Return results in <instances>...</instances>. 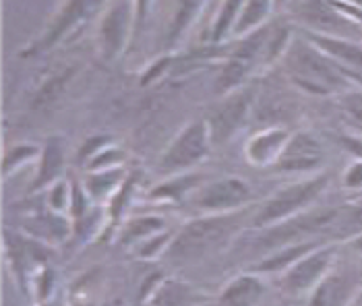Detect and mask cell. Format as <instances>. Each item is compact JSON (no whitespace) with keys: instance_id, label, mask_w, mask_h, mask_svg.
Masks as SVG:
<instances>
[{"instance_id":"obj_12","label":"cell","mask_w":362,"mask_h":306,"mask_svg":"<svg viewBox=\"0 0 362 306\" xmlns=\"http://www.w3.org/2000/svg\"><path fill=\"white\" fill-rule=\"evenodd\" d=\"M267 292V283L265 276L247 271L240 273L236 278H232L218 296V305L220 306H255L259 305V300L265 296Z\"/></svg>"},{"instance_id":"obj_8","label":"cell","mask_w":362,"mask_h":306,"mask_svg":"<svg viewBox=\"0 0 362 306\" xmlns=\"http://www.w3.org/2000/svg\"><path fill=\"white\" fill-rule=\"evenodd\" d=\"M362 290V278L352 271L332 269L307 296V306H350Z\"/></svg>"},{"instance_id":"obj_25","label":"cell","mask_w":362,"mask_h":306,"mask_svg":"<svg viewBox=\"0 0 362 306\" xmlns=\"http://www.w3.org/2000/svg\"><path fill=\"white\" fill-rule=\"evenodd\" d=\"M341 112L346 122L352 126L356 135H362V89H348L341 93Z\"/></svg>"},{"instance_id":"obj_2","label":"cell","mask_w":362,"mask_h":306,"mask_svg":"<svg viewBox=\"0 0 362 306\" xmlns=\"http://www.w3.org/2000/svg\"><path fill=\"white\" fill-rule=\"evenodd\" d=\"M286 71L294 83L310 93H344L350 85V73L321 52L310 40H296L288 48Z\"/></svg>"},{"instance_id":"obj_21","label":"cell","mask_w":362,"mask_h":306,"mask_svg":"<svg viewBox=\"0 0 362 306\" xmlns=\"http://www.w3.org/2000/svg\"><path fill=\"white\" fill-rule=\"evenodd\" d=\"M62 167H64V145H62L60 139L52 137V139H48L46 147H44L42 166L37 170L33 191L46 189V187L58 182V176L62 174Z\"/></svg>"},{"instance_id":"obj_13","label":"cell","mask_w":362,"mask_h":306,"mask_svg":"<svg viewBox=\"0 0 362 306\" xmlns=\"http://www.w3.org/2000/svg\"><path fill=\"white\" fill-rule=\"evenodd\" d=\"M104 0H69L62 8V13L58 15L54 25L50 31L44 35V40L37 44V48H50L56 42H60L71 29H75L79 23H83L85 19H89L102 4Z\"/></svg>"},{"instance_id":"obj_6","label":"cell","mask_w":362,"mask_h":306,"mask_svg":"<svg viewBox=\"0 0 362 306\" xmlns=\"http://www.w3.org/2000/svg\"><path fill=\"white\" fill-rule=\"evenodd\" d=\"M298 17L308 28L315 29L313 33L346 40H356L362 35L361 21L348 15L337 0H307L300 6Z\"/></svg>"},{"instance_id":"obj_11","label":"cell","mask_w":362,"mask_h":306,"mask_svg":"<svg viewBox=\"0 0 362 306\" xmlns=\"http://www.w3.org/2000/svg\"><path fill=\"white\" fill-rule=\"evenodd\" d=\"M323 242L319 240H296V242H288L281 245L278 249L269 251L263 259H259L257 263H252L249 271L261 273V276H281L284 271H288L296 261H300L305 254L315 251L317 247H321Z\"/></svg>"},{"instance_id":"obj_19","label":"cell","mask_w":362,"mask_h":306,"mask_svg":"<svg viewBox=\"0 0 362 306\" xmlns=\"http://www.w3.org/2000/svg\"><path fill=\"white\" fill-rule=\"evenodd\" d=\"M127 172L124 167H110V170H98V172H89L85 176V193L93 201H104L108 196H114L120 187L124 184Z\"/></svg>"},{"instance_id":"obj_17","label":"cell","mask_w":362,"mask_h":306,"mask_svg":"<svg viewBox=\"0 0 362 306\" xmlns=\"http://www.w3.org/2000/svg\"><path fill=\"white\" fill-rule=\"evenodd\" d=\"M127 28H129V4L127 0H120L102 25V46L106 58H114L122 50L127 40Z\"/></svg>"},{"instance_id":"obj_15","label":"cell","mask_w":362,"mask_h":306,"mask_svg":"<svg viewBox=\"0 0 362 306\" xmlns=\"http://www.w3.org/2000/svg\"><path fill=\"white\" fill-rule=\"evenodd\" d=\"M308 40L334 62H337L341 69H346L350 75L362 73V46L356 40H346V37H332V35H321V33H310Z\"/></svg>"},{"instance_id":"obj_27","label":"cell","mask_w":362,"mask_h":306,"mask_svg":"<svg viewBox=\"0 0 362 306\" xmlns=\"http://www.w3.org/2000/svg\"><path fill=\"white\" fill-rule=\"evenodd\" d=\"M73 205V187L66 180H58L48 191V207L56 213H66Z\"/></svg>"},{"instance_id":"obj_35","label":"cell","mask_w":362,"mask_h":306,"mask_svg":"<svg viewBox=\"0 0 362 306\" xmlns=\"http://www.w3.org/2000/svg\"><path fill=\"white\" fill-rule=\"evenodd\" d=\"M346 247H348V249H352L354 252H358V254H362V232L361 234L350 236V238L346 240Z\"/></svg>"},{"instance_id":"obj_4","label":"cell","mask_w":362,"mask_h":306,"mask_svg":"<svg viewBox=\"0 0 362 306\" xmlns=\"http://www.w3.org/2000/svg\"><path fill=\"white\" fill-rule=\"evenodd\" d=\"M337 259V245H321L315 251L305 254L300 261H296L288 271L279 276V290L288 300H296L308 296L315 286L325 278L335 267Z\"/></svg>"},{"instance_id":"obj_30","label":"cell","mask_w":362,"mask_h":306,"mask_svg":"<svg viewBox=\"0 0 362 306\" xmlns=\"http://www.w3.org/2000/svg\"><path fill=\"white\" fill-rule=\"evenodd\" d=\"M102 211L98 209H91V211H87L81 220H77L75 222V232H77V238H81V242H87V240H91L93 236H98V232H100V225H102Z\"/></svg>"},{"instance_id":"obj_33","label":"cell","mask_w":362,"mask_h":306,"mask_svg":"<svg viewBox=\"0 0 362 306\" xmlns=\"http://www.w3.org/2000/svg\"><path fill=\"white\" fill-rule=\"evenodd\" d=\"M348 191H362V160H354L341 178Z\"/></svg>"},{"instance_id":"obj_37","label":"cell","mask_w":362,"mask_h":306,"mask_svg":"<svg viewBox=\"0 0 362 306\" xmlns=\"http://www.w3.org/2000/svg\"><path fill=\"white\" fill-rule=\"evenodd\" d=\"M35 306H58V305H56V302H52V300H50V302H44V305H35Z\"/></svg>"},{"instance_id":"obj_23","label":"cell","mask_w":362,"mask_h":306,"mask_svg":"<svg viewBox=\"0 0 362 306\" xmlns=\"http://www.w3.org/2000/svg\"><path fill=\"white\" fill-rule=\"evenodd\" d=\"M56 288V271L46 263L42 265L33 278H31V286H29V294L33 296L35 305H44V302H50L52 294H54Z\"/></svg>"},{"instance_id":"obj_9","label":"cell","mask_w":362,"mask_h":306,"mask_svg":"<svg viewBox=\"0 0 362 306\" xmlns=\"http://www.w3.org/2000/svg\"><path fill=\"white\" fill-rule=\"evenodd\" d=\"M325 162V151L321 141L313 133H294L286 143L281 155L274 167L278 172H313Z\"/></svg>"},{"instance_id":"obj_28","label":"cell","mask_w":362,"mask_h":306,"mask_svg":"<svg viewBox=\"0 0 362 306\" xmlns=\"http://www.w3.org/2000/svg\"><path fill=\"white\" fill-rule=\"evenodd\" d=\"M124 162V153L116 147H104L98 151L89 162H87V172H98V170H110V167H120Z\"/></svg>"},{"instance_id":"obj_14","label":"cell","mask_w":362,"mask_h":306,"mask_svg":"<svg viewBox=\"0 0 362 306\" xmlns=\"http://www.w3.org/2000/svg\"><path fill=\"white\" fill-rule=\"evenodd\" d=\"M203 292L180 278L164 276L141 306H189L201 302Z\"/></svg>"},{"instance_id":"obj_1","label":"cell","mask_w":362,"mask_h":306,"mask_svg":"<svg viewBox=\"0 0 362 306\" xmlns=\"http://www.w3.org/2000/svg\"><path fill=\"white\" fill-rule=\"evenodd\" d=\"M240 222L243 218L238 211L205 213L203 218H195L185 223L180 230H176L164 257L174 263H187L207 257L209 252L218 251L232 236L238 234Z\"/></svg>"},{"instance_id":"obj_24","label":"cell","mask_w":362,"mask_h":306,"mask_svg":"<svg viewBox=\"0 0 362 306\" xmlns=\"http://www.w3.org/2000/svg\"><path fill=\"white\" fill-rule=\"evenodd\" d=\"M269 4H272L269 0H247L245 8L240 13V19L234 25V31L243 33V31H251L257 25H261V21L265 19V15L269 11Z\"/></svg>"},{"instance_id":"obj_36","label":"cell","mask_w":362,"mask_h":306,"mask_svg":"<svg viewBox=\"0 0 362 306\" xmlns=\"http://www.w3.org/2000/svg\"><path fill=\"white\" fill-rule=\"evenodd\" d=\"M348 4H352L354 8H358V11H362V0H346Z\"/></svg>"},{"instance_id":"obj_10","label":"cell","mask_w":362,"mask_h":306,"mask_svg":"<svg viewBox=\"0 0 362 306\" xmlns=\"http://www.w3.org/2000/svg\"><path fill=\"white\" fill-rule=\"evenodd\" d=\"M251 91H240V93L226 98V102H222L214 110V114L207 120L214 145H222L228 139H232V135L243 126V122L249 114V108H251Z\"/></svg>"},{"instance_id":"obj_16","label":"cell","mask_w":362,"mask_h":306,"mask_svg":"<svg viewBox=\"0 0 362 306\" xmlns=\"http://www.w3.org/2000/svg\"><path fill=\"white\" fill-rule=\"evenodd\" d=\"M290 133L286 129H267L252 135L247 143V158L255 166H274L281 155Z\"/></svg>"},{"instance_id":"obj_26","label":"cell","mask_w":362,"mask_h":306,"mask_svg":"<svg viewBox=\"0 0 362 306\" xmlns=\"http://www.w3.org/2000/svg\"><path fill=\"white\" fill-rule=\"evenodd\" d=\"M201 2L203 0H180L176 17H174V23H172V29H170V42H176L180 37V33L191 25V21L195 19Z\"/></svg>"},{"instance_id":"obj_38","label":"cell","mask_w":362,"mask_h":306,"mask_svg":"<svg viewBox=\"0 0 362 306\" xmlns=\"http://www.w3.org/2000/svg\"><path fill=\"white\" fill-rule=\"evenodd\" d=\"M279 306H290V302H281V305Z\"/></svg>"},{"instance_id":"obj_22","label":"cell","mask_w":362,"mask_h":306,"mask_svg":"<svg viewBox=\"0 0 362 306\" xmlns=\"http://www.w3.org/2000/svg\"><path fill=\"white\" fill-rule=\"evenodd\" d=\"M174 234H176L174 230H168L166 228L164 232H160V234H156V236L143 240L141 245L133 247V257H135L137 261H145V263L164 257L168 251V247H170V242H172V238H174Z\"/></svg>"},{"instance_id":"obj_29","label":"cell","mask_w":362,"mask_h":306,"mask_svg":"<svg viewBox=\"0 0 362 306\" xmlns=\"http://www.w3.org/2000/svg\"><path fill=\"white\" fill-rule=\"evenodd\" d=\"M243 2H247V0H226L222 13H220V19H218V25H216V31H214L216 40H222L223 35L228 33L230 25L236 21V17L243 11Z\"/></svg>"},{"instance_id":"obj_31","label":"cell","mask_w":362,"mask_h":306,"mask_svg":"<svg viewBox=\"0 0 362 306\" xmlns=\"http://www.w3.org/2000/svg\"><path fill=\"white\" fill-rule=\"evenodd\" d=\"M37 155V147L35 145H19L15 149H11L6 155H4V162H2V172L4 176L11 172V170H17L21 164H25L28 160H33Z\"/></svg>"},{"instance_id":"obj_7","label":"cell","mask_w":362,"mask_h":306,"mask_svg":"<svg viewBox=\"0 0 362 306\" xmlns=\"http://www.w3.org/2000/svg\"><path fill=\"white\" fill-rule=\"evenodd\" d=\"M251 184L238 176H223L197 191L195 207L201 213H232L251 201Z\"/></svg>"},{"instance_id":"obj_5","label":"cell","mask_w":362,"mask_h":306,"mask_svg":"<svg viewBox=\"0 0 362 306\" xmlns=\"http://www.w3.org/2000/svg\"><path fill=\"white\" fill-rule=\"evenodd\" d=\"M211 145L207 120L191 122L170 143L164 158L160 160V170L166 174H180L182 170L197 166L207 158Z\"/></svg>"},{"instance_id":"obj_3","label":"cell","mask_w":362,"mask_h":306,"mask_svg":"<svg viewBox=\"0 0 362 306\" xmlns=\"http://www.w3.org/2000/svg\"><path fill=\"white\" fill-rule=\"evenodd\" d=\"M327 182H329V176L319 174V176H313V178L300 180L296 184L281 189L261 205V209L251 220V225L267 230V228H274V225L286 222L290 218L305 213L308 207L319 199V195L325 191Z\"/></svg>"},{"instance_id":"obj_18","label":"cell","mask_w":362,"mask_h":306,"mask_svg":"<svg viewBox=\"0 0 362 306\" xmlns=\"http://www.w3.org/2000/svg\"><path fill=\"white\" fill-rule=\"evenodd\" d=\"M203 187V174H176L166 182H160L151 189V201H164V203H180L185 196Z\"/></svg>"},{"instance_id":"obj_32","label":"cell","mask_w":362,"mask_h":306,"mask_svg":"<svg viewBox=\"0 0 362 306\" xmlns=\"http://www.w3.org/2000/svg\"><path fill=\"white\" fill-rule=\"evenodd\" d=\"M243 75H245V62H243V60H232V62H228V66L223 69L222 77L218 79V91H220V93L230 91L232 87H236V85L240 83Z\"/></svg>"},{"instance_id":"obj_20","label":"cell","mask_w":362,"mask_h":306,"mask_svg":"<svg viewBox=\"0 0 362 306\" xmlns=\"http://www.w3.org/2000/svg\"><path fill=\"white\" fill-rule=\"evenodd\" d=\"M164 230H166L164 218H160V216H137V218H131L124 223V228L120 230L118 245L133 249V247L141 245L143 240H147V238H151Z\"/></svg>"},{"instance_id":"obj_34","label":"cell","mask_w":362,"mask_h":306,"mask_svg":"<svg viewBox=\"0 0 362 306\" xmlns=\"http://www.w3.org/2000/svg\"><path fill=\"white\" fill-rule=\"evenodd\" d=\"M337 143L350 153L354 155V160H362V135H341Z\"/></svg>"}]
</instances>
